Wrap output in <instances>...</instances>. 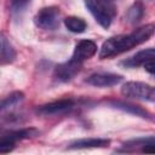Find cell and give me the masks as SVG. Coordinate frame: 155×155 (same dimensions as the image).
Segmentation results:
<instances>
[{
	"label": "cell",
	"instance_id": "obj_3",
	"mask_svg": "<svg viewBox=\"0 0 155 155\" xmlns=\"http://www.w3.org/2000/svg\"><path fill=\"white\" fill-rule=\"evenodd\" d=\"M121 94L126 98L155 102V87L140 81H127L121 87Z\"/></svg>",
	"mask_w": 155,
	"mask_h": 155
},
{
	"label": "cell",
	"instance_id": "obj_5",
	"mask_svg": "<svg viewBox=\"0 0 155 155\" xmlns=\"http://www.w3.org/2000/svg\"><path fill=\"white\" fill-rule=\"evenodd\" d=\"M36 27L45 30H54L59 25V8L57 6H46L39 10L34 17Z\"/></svg>",
	"mask_w": 155,
	"mask_h": 155
},
{
	"label": "cell",
	"instance_id": "obj_9",
	"mask_svg": "<svg viewBox=\"0 0 155 155\" xmlns=\"http://www.w3.org/2000/svg\"><path fill=\"white\" fill-rule=\"evenodd\" d=\"M97 45L96 42H93L92 40H80L74 48V53L73 57L74 59L79 61V62H84L91 57H93L97 52Z\"/></svg>",
	"mask_w": 155,
	"mask_h": 155
},
{
	"label": "cell",
	"instance_id": "obj_16",
	"mask_svg": "<svg viewBox=\"0 0 155 155\" xmlns=\"http://www.w3.org/2000/svg\"><path fill=\"white\" fill-rule=\"evenodd\" d=\"M143 13H144V6H143L142 1L137 0L128 8V11H127V19H128L130 23H137L143 17Z\"/></svg>",
	"mask_w": 155,
	"mask_h": 155
},
{
	"label": "cell",
	"instance_id": "obj_4",
	"mask_svg": "<svg viewBox=\"0 0 155 155\" xmlns=\"http://www.w3.org/2000/svg\"><path fill=\"white\" fill-rule=\"evenodd\" d=\"M38 134H39V131L35 128H22V130H15V131L4 133L0 138V153L1 154L10 153L11 150H13L15 144L18 140L28 139Z\"/></svg>",
	"mask_w": 155,
	"mask_h": 155
},
{
	"label": "cell",
	"instance_id": "obj_2",
	"mask_svg": "<svg viewBox=\"0 0 155 155\" xmlns=\"http://www.w3.org/2000/svg\"><path fill=\"white\" fill-rule=\"evenodd\" d=\"M85 6L103 28H109L113 17L116 15L114 0H85Z\"/></svg>",
	"mask_w": 155,
	"mask_h": 155
},
{
	"label": "cell",
	"instance_id": "obj_7",
	"mask_svg": "<svg viewBox=\"0 0 155 155\" xmlns=\"http://www.w3.org/2000/svg\"><path fill=\"white\" fill-rule=\"evenodd\" d=\"M122 81V76L113 73H94L86 79L88 85L96 87H111Z\"/></svg>",
	"mask_w": 155,
	"mask_h": 155
},
{
	"label": "cell",
	"instance_id": "obj_12",
	"mask_svg": "<svg viewBox=\"0 0 155 155\" xmlns=\"http://www.w3.org/2000/svg\"><path fill=\"white\" fill-rule=\"evenodd\" d=\"M153 59H155V48H147V50L139 51L133 57L124 61L122 64L126 65V67L133 68V67L143 65L145 62H149V61H153Z\"/></svg>",
	"mask_w": 155,
	"mask_h": 155
},
{
	"label": "cell",
	"instance_id": "obj_18",
	"mask_svg": "<svg viewBox=\"0 0 155 155\" xmlns=\"http://www.w3.org/2000/svg\"><path fill=\"white\" fill-rule=\"evenodd\" d=\"M143 67H144V69H145L148 73L155 75V59L149 61V62H145V63L143 64Z\"/></svg>",
	"mask_w": 155,
	"mask_h": 155
},
{
	"label": "cell",
	"instance_id": "obj_19",
	"mask_svg": "<svg viewBox=\"0 0 155 155\" xmlns=\"http://www.w3.org/2000/svg\"><path fill=\"white\" fill-rule=\"evenodd\" d=\"M142 153L147 154H155V144H145L142 148Z\"/></svg>",
	"mask_w": 155,
	"mask_h": 155
},
{
	"label": "cell",
	"instance_id": "obj_10",
	"mask_svg": "<svg viewBox=\"0 0 155 155\" xmlns=\"http://www.w3.org/2000/svg\"><path fill=\"white\" fill-rule=\"evenodd\" d=\"M108 104L113 108H116V109H120L122 111L133 114L136 116L148 119V120H153V115L148 110L143 109L139 105H136V104H132V103H128V102H124V101H109Z\"/></svg>",
	"mask_w": 155,
	"mask_h": 155
},
{
	"label": "cell",
	"instance_id": "obj_15",
	"mask_svg": "<svg viewBox=\"0 0 155 155\" xmlns=\"http://www.w3.org/2000/svg\"><path fill=\"white\" fill-rule=\"evenodd\" d=\"M23 99H24V93L21 92V91H15V92L10 93L8 96H6L2 99V102H1V110L5 111L6 109L13 108L18 103H21Z\"/></svg>",
	"mask_w": 155,
	"mask_h": 155
},
{
	"label": "cell",
	"instance_id": "obj_17",
	"mask_svg": "<svg viewBox=\"0 0 155 155\" xmlns=\"http://www.w3.org/2000/svg\"><path fill=\"white\" fill-rule=\"evenodd\" d=\"M31 2V0H11V12L12 15H19L22 13L28 5Z\"/></svg>",
	"mask_w": 155,
	"mask_h": 155
},
{
	"label": "cell",
	"instance_id": "obj_11",
	"mask_svg": "<svg viewBox=\"0 0 155 155\" xmlns=\"http://www.w3.org/2000/svg\"><path fill=\"white\" fill-rule=\"evenodd\" d=\"M110 144L109 139L104 138H82L71 142L68 149H90V148H105Z\"/></svg>",
	"mask_w": 155,
	"mask_h": 155
},
{
	"label": "cell",
	"instance_id": "obj_1",
	"mask_svg": "<svg viewBox=\"0 0 155 155\" xmlns=\"http://www.w3.org/2000/svg\"><path fill=\"white\" fill-rule=\"evenodd\" d=\"M154 33H155V24L149 23V24H145V25H142V27L134 29L130 34L113 36L103 42L101 51H99V58L105 59V58H110V57L121 54V53L148 41L153 36Z\"/></svg>",
	"mask_w": 155,
	"mask_h": 155
},
{
	"label": "cell",
	"instance_id": "obj_8",
	"mask_svg": "<svg viewBox=\"0 0 155 155\" xmlns=\"http://www.w3.org/2000/svg\"><path fill=\"white\" fill-rule=\"evenodd\" d=\"M74 107V101L71 99H59L56 102H51L44 105H40L36 109V113L40 115H56L62 114L70 110Z\"/></svg>",
	"mask_w": 155,
	"mask_h": 155
},
{
	"label": "cell",
	"instance_id": "obj_14",
	"mask_svg": "<svg viewBox=\"0 0 155 155\" xmlns=\"http://www.w3.org/2000/svg\"><path fill=\"white\" fill-rule=\"evenodd\" d=\"M64 25L65 28L71 31V33H76V34H80V33H84L87 28V24L86 22L80 18V17H75V16H69L64 19Z\"/></svg>",
	"mask_w": 155,
	"mask_h": 155
},
{
	"label": "cell",
	"instance_id": "obj_13",
	"mask_svg": "<svg viewBox=\"0 0 155 155\" xmlns=\"http://www.w3.org/2000/svg\"><path fill=\"white\" fill-rule=\"evenodd\" d=\"M17 53L10 41L4 34H1V64H10L15 61Z\"/></svg>",
	"mask_w": 155,
	"mask_h": 155
},
{
	"label": "cell",
	"instance_id": "obj_6",
	"mask_svg": "<svg viewBox=\"0 0 155 155\" xmlns=\"http://www.w3.org/2000/svg\"><path fill=\"white\" fill-rule=\"evenodd\" d=\"M81 67H82L81 62L74 58H70L69 61L61 63L54 68L53 78L59 82H67L79 74V71L81 70Z\"/></svg>",
	"mask_w": 155,
	"mask_h": 155
}]
</instances>
